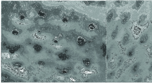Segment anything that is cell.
Returning a JSON list of instances; mask_svg holds the SVG:
<instances>
[{
	"label": "cell",
	"mask_w": 152,
	"mask_h": 83,
	"mask_svg": "<svg viewBox=\"0 0 152 83\" xmlns=\"http://www.w3.org/2000/svg\"><path fill=\"white\" fill-rule=\"evenodd\" d=\"M141 65V63L139 61L136 62L132 65L130 68V72L132 74L137 75L140 73L141 69L140 67Z\"/></svg>",
	"instance_id": "1"
},
{
	"label": "cell",
	"mask_w": 152,
	"mask_h": 83,
	"mask_svg": "<svg viewBox=\"0 0 152 83\" xmlns=\"http://www.w3.org/2000/svg\"><path fill=\"white\" fill-rule=\"evenodd\" d=\"M131 17V14L128 12L123 13L121 15V24L125 25L130 20Z\"/></svg>",
	"instance_id": "2"
},
{
	"label": "cell",
	"mask_w": 152,
	"mask_h": 83,
	"mask_svg": "<svg viewBox=\"0 0 152 83\" xmlns=\"http://www.w3.org/2000/svg\"><path fill=\"white\" fill-rule=\"evenodd\" d=\"M144 2L145 1L144 0H136L134 4L132 6V8L133 10L138 11L140 10Z\"/></svg>",
	"instance_id": "3"
},
{
	"label": "cell",
	"mask_w": 152,
	"mask_h": 83,
	"mask_svg": "<svg viewBox=\"0 0 152 83\" xmlns=\"http://www.w3.org/2000/svg\"><path fill=\"white\" fill-rule=\"evenodd\" d=\"M149 39L148 34L147 33H144L141 36L139 40V43L140 45H142L147 43Z\"/></svg>",
	"instance_id": "4"
},
{
	"label": "cell",
	"mask_w": 152,
	"mask_h": 83,
	"mask_svg": "<svg viewBox=\"0 0 152 83\" xmlns=\"http://www.w3.org/2000/svg\"><path fill=\"white\" fill-rule=\"evenodd\" d=\"M136 46H133L128 50L126 54L128 58L131 59L136 54Z\"/></svg>",
	"instance_id": "5"
},
{
	"label": "cell",
	"mask_w": 152,
	"mask_h": 83,
	"mask_svg": "<svg viewBox=\"0 0 152 83\" xmlns=\"http://www.w3.org/2000/svg\"><path fill=\"white\" fill-rule=\"evenodd\" d=\"M130 40V35L128 33H126L123 37L121 41V44L123 46H126L128 44Z\"/></svg>",
	"instance_id": "6"
},
{
	"label": "cell",
	"mask_w": 152,
	"mask_h": 83,
	"mask_svg": "<svg viewBox=\"0 0 152 83\" xmlns=\"http://www.w3.org/2000/svg\"><path fill=\"white\" fill-rule=\"evenodd\" d=\"M77 42L79 46L81 47L84 46L87 43L85 38L82 36H79L77 38Z\"/></svg>",
	"instance_id": "7"
},
{
	"label": "cell",
	"mask_w": 152,
	"mask_h": 83,
	"mask_svg": "<svg viewBox=\"0 0 152 83\" xmlns=\"http://www.w3.org/2000/svg\"><path fill=\"white\" fill-rule=\"evenodd\" d=\"M148 15L145 14H142L140 16L137 22V23L139 25H142L145 23L147 18Z\"/></svg>",
	"instance_id": "8"
},
{
	"label": "cell",
	"mask_w": 152,
	"mask_h": 83,
	"mask_svg": "<svg viewBox=\"0 0 152 83\" xmlns=\"http://www.w3.org/2000/svg\"><path fill=\"white\" fill-rule=\"evenodd\" d=\"M128 3L129 2L128 1H116L114 2L115 5L118 7L126 6Z\"/></svg>",
	"instance_id": "9"
},
{
	"label": "cell",
	"mask_w": 152,
	"mask_h": 83,
	"mask_svg": "<svg viewBox=\"0 0 152 83\" xmlns=\"http://www.w3.org/2000/svg\"><path fill=\"white\" fill-rule=\"evenodd\" d=\"M114 16V13L113 10H111L108 13L107 15L106 20L108 23H110L112 22Z\"/></svg>",
	"instance_id": "10"
},
{
	"label": "cell",
	"mask_w": 152,
	"mask_h": 83,
	"mask_svg": "<svg viewBox=\"0 0 152 83\" xmlns=\"http://www.w3.org/2000/svg\"><path fill=\"white\" fill-rule=\"evenodd\" d=\"M118 31L119 26H117L112 31L111 35V37L112 38L113 40H114L117 37L118 34Z\"/></svg>",
	"instance_id": "11"
},
{
	"label": "cell",
	"mask_w": 152,
	"mask_h": 83,
	"mask_svg": "<svg viewBox=\"0 0 152 83\" xmlns=\"http://www.w3.org/2000/svg\"><path fill=\"white\" fill-rule=\"evenodd\" d=\"M82 62L83 65L87 68H89L92 64V62L90 59L88 58H86L83 59Z\"/></svg>",
	"instance_id": "12"
},
{
	"label": "cell",
	"mask_w": 152,
	"mask_h": 83,
	"mask_svg": "<svg viewBox=\"0 0 152 83\" xmlns=\"http://www.w3.org/2000/svg\"><path fill=\"white\" fill-rule=\"evenodd\" d=\"M101 48L102 51L103 56L105 57L106 55L107 52L106 46L105 43H103L101 46Z\"/></svg>",
	"instance_id": "13"
},
{
	"label": "cell",
	"mask_w": 152,
	"mask_h": 83,
	"mask_svg": "<svg viewBox=\"0 0 152 83\" xmlns=\"http://www.w3.org/2000/svg\"><path fill=\"white\" fill-rule=\"evenodd\" d=\"M118 62V65L119 66H120L124 62V59L123 58L122 56H120L119 58Z\"/></svg>",
	"instance_id": "14"
},
{
	"label": "cell",
	"mask_w": 152,
	"mask_h": 83,
	"mask_svg": "<svg viewBox=\"0 0 152 83\" xmlns=\"http://www.w3.org/2000/svg\"><path fill=\"white\" fill-rule=\"evenodd\" d=\"M96 4L98 6L103 7L105 6L106 2L105 1H99V2H97Z\"/></svg>",
	"instance_id": "15"
},
{
	"label": "cell",
	"mask_w": 152,
	"mask_h": 83,
	"mask_svg": "<svg viewBox=\"0 0 152 83\" xmlns=\"http://www.w3.org/2000/svg\"><path fill=\"white\" fill-rule=\"evenodd\" d=\"M96 2L95 1H85L84 2V3L87 6H89V5L95 3Z\"/></svg>",
	"instance_id": "16"
},
{
	"label": "cell",
	"mask_w": 152,
	"mask_h": 83,
	"mask_svg": "<svg viewBox=\"0 0 152 83\" xmlns=\"http://www.w3.org/2000/svg\"><path fill=\"white\" fill-rule=\"evenodd\" d=\"M143 81V78L140 77L136 79L134 81L135 83H141Z\"/></svg>",
	"instance_id": "17"
},
{
	"label": "cell",
	"mask_w": 152,
	"mask_h": 83,
	"mask_svg": "<svg viewBox=\"0 0 152 83\" xmlns=\"http://www.w3.org/2000/svg\"><path fill=\"white\" fill-rule=\"evenodd\" d=\"M88 27L91 30H93L95 29L96 28V27L95 25H94L93 24L91 23L88 26Z\"/></svg>",
	"instance_id": "18"
},
{
	"label": "cell",
	"mask_w": 152,
	"mask_h": 83,
	"mask_svg": "<svg viewBox=\"0 0 152 83\" xmlns=\"http://www.w3.org/2000/svg\"><path fill=\"white\" fill-rule=\"evenodd\" d=\"M148 70L149 72H152V61L150 63V66L149 67Z\"/></svg>",
	"instance_id": "19"
},
{
	"label": "cell",
	"mask_w": 152,
	"mask_h": 83,
	"mask_svg": "<svg viewBox=\"0 0 152 83\" xmlns=\"http://www.w3.org/2000/svg\"><path fill=\"white\" fill-rule=\"evenodd\" d=\"M115 74V72H110L108 75V76L109 77L112 78L114 76Z\"/></svg>",
	"instance_id": "20"
},
{
	"label": "cell",
	"mask_w": 152,
	"mask_h": 83,
	"mask_svg": "<svg viewBox=\"0 0 152 83\" xmlns=\"http://www.w3.org/2000/svg\"><path fill=\"white\" fill-rule=\"evenodd\" d=\"M63 22L64 23H67L68 21V19L67 17H64L63 19Z\"/></svg>",
	"instance_id": "21"
},
{
	"label": "cell",
	"mask_w": 152,
	"mask_h": 83,
	"mask_svg": "<svg viewBox=\"0 0 152 83\" xmlns=\"http://www.w3.org/2000/svg\"><path fill=\"white\" fill-rule=\"evenodd\" d=\"M13 34H15V35H17V34L18 33V32L17 31H16V30H14L13 31Z\"/></svg>",
	"instance_id": "22"
},
{
	"label": "cell",
	"mask_w": 152,
	"mask_h": 83,
	"mask_svg": "<svg viewBox=\"0 0 152 83\" xmlns=\"http://www.w3.org/2000/svg\"><path fill=\"white\" fill-rule=\"evenodd\" d=\"M151 49L152 50V45L151 46Z\"/></svg>",
	"instance_id": "23"
}]
</instances>
